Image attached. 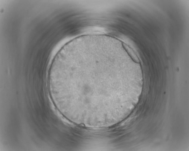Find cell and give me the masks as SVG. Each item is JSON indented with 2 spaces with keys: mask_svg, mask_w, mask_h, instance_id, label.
Segmentation results:
<instances>
[{
  "mask_svg": "<svg viewBox=\"0 0 189 151\" xmlns=\"http://www.w3.org/2000/svg\"><path fill=\"white\" fill-rule=\"evenodd\" d=\"M122 45L124 49L131 57L132 60L135 62L138 63L139 60L132 49L126 43H122Z\"/></svg>",
  "mask_w": 189,
  "mask_h": 151,
  "instance_id": "1",
  "label": "cell"
}]
</instances>
